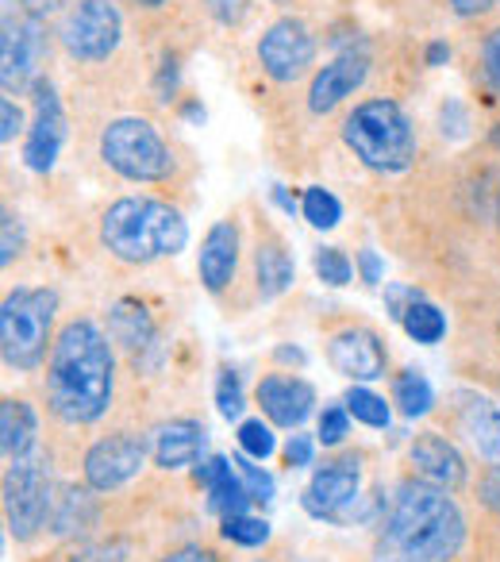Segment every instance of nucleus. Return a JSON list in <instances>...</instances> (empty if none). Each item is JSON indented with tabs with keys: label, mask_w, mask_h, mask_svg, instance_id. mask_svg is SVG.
Here are the masks:
<instances>
[{
	"label": "nucleus",
	"mask_w": 500,
	"mask_h": 562,
	"mask_svg": "<svg viewBox=\"0 0 500 562\" xmlns=\"http://www.w3.org/2000/svg\"><path fill=\"white\" fill-rule=\"evenodd\" d=\"M112 336L89 316H73L55 336L47 359V405L70 428L96 424L112 408L116 393V351Z\"/></svg>",
	"instance_id": "f257e3e1"
},
{
	"label": "nucleus",
	"mask_w": 500,
	"mask_h": 562,
	"mask_svg": "<svg viewBox=\"0 0 500 562\" xmlns=\"http://www.w3.org/2000/svg\"><path fill=\"white\" fill-rule=\"evenodd\" d=\"M466 543V516L451 490L405 477L374 539V562H451Z\"/></svg>",
	"instance_id": "f03ea898"
},
{
	"label": "nucleus",
	"mask_w": 500,
	"mask_h": 562,
	"mask_svg": "<svg viewBox=\"0 0 500 562\" xmlns=\"http://www.w3.org/2000/svg\"><path fill=\"white\" fill-rule=\"evenodd\" d=\"M189 224L170 201L158 196H120L101 212V247L116 262L150 266L158 258L181 255Z\"/></svg>",
	"instance_id": "7ed1b4c3"
},
{
	"label": "nucleus",
	"mask_w": 500,
	"mask_h": 562,
	"mask_svg": "<svg viewBox=\"0 0 500 562\" xmlns=\"http://www.w3.org/2000/svg\"><path fill=\"white\" fill-rule=\"evenodd\" d=\"M343 143L366 170L405 173L416 158V127L389 97H370L343 120Z\"/></svg>",
	"instance_id": "20e7f679"
},
{
	"label": "nucleus",
	"mask_w": 500,
	"mask_h": 562,
	"mask_svg": "<svg viewBox=\"0 0 500 562\" xmlns=\"http://www.w3.org/2000/svg\"><path fill=\"white\" fill-rule=\"evenodd\" d=\"M58 293L47 285H20L0 305V355L4 367L32 374L55 347Z\"/></svg>",
	"instance_id": "39448f33"
},
{
	"label": "nucleus",
	"mask_w": 500,
	"mask_h": 562,
	"mask_svg": "<svg viewBox=\"0 0 500 562\" xmlns=\"http://www.w3.org/2000/svg\"><path fill=\"white\" fill-rule=\"evenodd\" d=\"M101 158L127 181H166L173 173V155L158 127L143 116H120L101 132Z\"/></svg>",
	"instance_id": "423d86ee"
},
{
	"label": "nucleus",
	"mask_w": 500,
	"mask_h": 562,
	"mask_svg": "<svg viewBox=\"0 0 500 562\" xmlns=\"http://www.w3.org/2000/svg\"><path fill=\"white\" fill-rule=\"evenodd\" d=\"M55 513V482L43 454H27L4 470V520L16 543H32Z\"/></svg>",
	"instance_id": "0eeeda50"
},
{
	"label": "nucleus",
	"mask_w": 500,
	"mask_h": 562,
	"mask_svg": "<svg viewBox=\"0 0 500 562\" xmlns=\"http://www.w3.org/2000/svg\"><path fill=\"white\" fill-rule=\"evenodd\" d=\"M58 40L78 63H104L124 40V16L112 0H73L58 27Z\"/></svg>",
	"instance_id": "6e6552de"
},
{
	"label": "nucleus",
	"mask_w": 500,
	"mask_h": 562,
	"mask_svg": "<svg viewBox=\"0 0 500 562\" xmlns=\"http://www.w3.org/2000/svg\"><path fill=\"white\" fill-rule=\"evenodd\" d=\"M47 58V20L39 16H12L4 12V35H0V81L4 93H20L24 86H35L39 63Z\"/></svg>",
	"instance_id": "1a4fd4ad"
},
{
	"label": "nucleus",
	"mask_w": 500,
	"mask_h": 562,
	"mask_svg": "<svg viewBox=\"0 0 500 562\" xmlns=\"http://www.w3.org/2000/svg\"><path fill=\"white\" fill-rule=\"evenodd\" d=\"M150 443L139 431H112V436L96 439L86 451V485L96 493H116L124 490L132 477H139V470L147 467Z\"/></svg>",
	"instance_id": "9d476101"
},
{
	"label": "nucleus",
	"mask_w": 500,
	"mask_h": 562,
	"mask_svg": "<svg viewBox=\"0 0 500 562\" xmlns=\"http://www.w3.org/2000/svg\"><path fill=\"white\" fill-rule=\"evenodd\" d=\"M259 63L266 78L277 81V86H293V81L305 78L308 66L316 63V40L305 20L285 16L270 24L259 40Z\"/></svg>",
	"instance_id": "9b49d317"
},
{
	"label": "nucleus",
	"mask_w": 500,
	"mask_h": 562,
	"mask_svg": "<svg viewBox=\"0 0 500 562\" xmlns=\"http://www.w3.org/2000/svg\"><path fill=\"white\" fill-rule=\"evenodd\" d=\"M32 93H35V120L24 139V166L35 173H47L58 162V150L66 143V112L50 78H35Z\"/></svg>",
	"instance_id": "f8f14e48"
},
{
	"label": "nucleus",
	"mask_w": 500,
	"mask_h": 562,
	"mask_svg": "<svg viewBox=\"0 0 500 562\" xmlns=\"http://www.w3.org/2000/svg\"><path fill=\"white\" fill-rule=\"evenodd\" d=\"M328 362L351 382H377L389 370V351L374 328L346 324L328 336Z\"/></svg>",
	"instance_id": "ddd939ff"
},
{
	"label": "nucleus",
	"mask_w": 500,
	"mask_h": 562,
	"mask_svg": "<svg viewBox=\"0 0 500 562\" xmlns=\"http://www.w3.org/2000/svg\"><path fill=\"white\" fill-rule=\"evenodd\" d=\"M362 490V467L354 454H339L328 459L320 470L312 474L305 490V508L316 520H343V508L359 501Z\"/></svg>",
	"instance_id": "4468645a"
},
{
	"label": "nucleus",
	"mask_w": 500,
	"mask_h": 562,
	"mask_svg": "<svg viewBox=\"0 0 500 562\" xmlns=\"http://www.w3.org/2000/svg\"><path fill=\"white\" fill-rule=\"evenodd\" d=\"M451 401H454V424H458L469 451L500 474V405L474 390H458Z\"/></svg>",
	"instance_id": "2eb2a0df"
},
{
	"label": "nucleus",
	"mask_w": 500,
	"mask_h": 562,
	"mask_svg": "<svg viewBox=\"0 0 500 562\" xmlns=\"http://www.w3.org/2000/svg\"><path fill=\"white\" fill-rule=\"evenodd\" d=\"M254 401L277 428H300L316 413V390L312 382L297 374H266L254 385Z\"/></svg>",
	"instance_id": "dca6fc26"
},
{
	"label": "nucleus",
	"mask_w": 500,
	"mask_h": 562,
	"mask_svg": "<svg viewBox=\"0 0 500 562\" xmlns=\"http://www.w3.org/2000/svg\"><path fill=\"white\" fill-rule=\"evenodd\" d=\"M235 270H239V224L231 216L216 220L208 227V235L201 239V250H196V278L208 293H224L235 281Z\"/></svg>",
	"instance_id": "f3484780"
},
{
	"label": "nucleus",
	"mask_w": 500,
	"mask_h": 562,
	"mask_svg": "<svg viewBox=\"0 0 500 562\" xmlns=\"http://www.w3.org/2000/svg\"><path fill=\"white\" fill-rule=\"evenodd\" d=\"M408 462H412L416 477L431 485H443V490H462L466 485V459L458 454V447L451 439H443L439 431H420V436L408 443Z\"/></svg>",
	"instance_id": "a211bd4d"
},
{
	"label": "nucleus",
	"mask_w": 500,
	"mask_h": 562,
	"mask_svg": "<svg viewBox=\"0 0 500 562\" xmlns=\"http://www.w3.org/2000/svg\"><path fill=\"white\" fill-rule=\"evenodd\" d=\"M366 74H370V58L366 55H354V50H346V55L331 58L328 66H320V70H316L312 86H308V109H312L316 116L331 112L336 104H343L354 89H362Z\"/></svg>",
	"instance_id": "6ab92c4d"
},
{
	"label": "nucleus",
	"mask_w": 500,
	"mask_h": 562,
	"mask_svg": "<svg viewBox=\"0 0 500 562\" xmlns=\"http://www.w3.org/2000/svg\"><path fill=\"white\" fill-rule=\"evenodd\" d=\"M196 482L204 485V493H208V508L219 516V520L247 513V508L254 505L250 493H247V485H242L239 470H235V462L219 459V454H212V459H204L201 467H196Z\"/></svg>",
	"instance_id": "aec40b11"
},
{
	"label": "nucleus",
	"mask_w": 500,
	"mask_h": 562,
	"mask_svg": "<svg viewBox=\"0 0 500 562\" xmlns=\"http://www.w3.org/2000/svg\"><path fill=\"white\" fill-rule=\"evenodd\" d=\"M204 451V424L201 420H166L150 436V454L155 467L162 470H181L193 467Z\"/></svg>",
	"instance_id": "412c9836"
},
{
	"label": "nucleus",
	"mask_w": 500,
	"mask_h": 562,
	"mask_svg": "<svg viewBox=\"0 0 500 562\" xmlns=\"http://www.w3.org/2000/svg\"><path fill=\"white\" fill-rule=\"evenodd\" d=\"M293 273H297V266H293V255L285 250L282 235L266 227L259 235V247H254V285H259V297L262 301L282 297L293 285Z\"/></svg>",
	"instance_id": "4be33fe9"
},
{
	"label": "nucleus",
	"mask_w": 500,
	"mask_h": 562,
	"mask_svg": "<svg viewBox=\"0 0 500 562\" xmlns=\"http://www.w3.org/2000/svg\"><path fill=\"white\" fill-rule=\"evenodd\" d=\"M35 439H39L35 408L24 397L0 401V451H4V462H20L35 454Z\"/></svg>",
	"instance_id": "5701e85b"
},
{
	"label": "nucleus",
	"mask_w": 500,
	"mask_h": 562,
	"mask_svg": "<svg viewBox=\"0 0 500 562\" xmlns=\"http://www.w3.org/2000/svg\"><path fill=\"white\" fill-rule=\"evenodd\" d=\"M109 336L116 347H124L127 355L139 359L143 351H150L158 339L155 316L147 313V305H139L135 297H124L109 308Z\"/></svg>",
	"instance_id": "b1692460"
},
{
	"label": "nucleus",
	"mask_w": 500,
	"mask_h": 562,
	"mask_svg": "<svg viewBox=\"0 0 500 562\" xmlns=\"http://www.w3.org/2000/svg\"><path fill=\"white\" fill-rule=\"evenodd\" d=\"M96 490H63L55 497V513H50L47 528L55 536H78V531H89L96 520Z\"/></svg>",
	"instance_id": "393cba45"
},
{
	"label": "nucleus",
	"mask_w": 500,
	"mask_h": 562,
	"mask_svg": "<svg viewBox=\"0 0 500 562\" xmlns=\"http://www.w3.org/2000/svg\"><path fill=\"white\" fill-rule=\"evenodd\" d=\"M393 405H397L400 416H408V420L428 416L431 405H435L431 382L420 374V370H400V374L393 378Z\"/></svg>",
	"instance_id": "a878e982"
},
{
	"label": "nucleus",
	"mask_w": 500,
	"mask_h": 562,
	"mask_svg": "<svg viewBox=\"0 0 500 562\" xmlns=\"http://www.w3.org/2000/svg\"><path fill=\"white\" fill-rule=\"evenodd\" d=\"M400 328H405L416 344L431 347V344H439V339L446 336V316H443V308L431 305V301L420 293V297L405 308V316H400Z\"/></svg>",
	"instance_id": "bb28decb"
},
{
	"label": "nucleus",
	"mask_w": 500,
	"mask_h": 562,
	"mask_svg": "<svg viewBox=\"0 0 500 562\" xmlns=\"http://www.w3.org/2000/svg\"><path fill=\"white\" fill-rule=\"evenodd\" d=\"M300 216L312 227H320V232H331V227L343 220V204H339V196L331 193V189L308 186L305 196H300Z\"/></svg>",
	"instance_id": "cd10ccee"
},
{
	"label": "nucleus",
	"mask_w": 500,
	"mask_h": 562,
	"mask_svg": "<svg viewBox=\"0 0 500 562\" xmlns=\"http://www.w3.org/2000/svg\"><path fill=\"white\" fill-rule=\"evenodd\" d=\"M343 405H346V413L359 424H366V428H389V405H385V397H377L374 390H366V385L346 390Z\"/></svg>",
	"instance_id": "c85d7f7f"
},
{
	"label": "nucleus",
	"mask_w": 500,
	"mask_h": 562,
	"mask_svg": "<svg viewBox=\"0 0 500 562\" xmlns=\"http://www.w3.org/2000/svg\"><path fill=\"white\" fill-rule=\"evenodd\" d=\"M224 524V539H231V543L239 547H262L270 539V524L262 520V516H250V513H239V516H227Z\"/></svg>",
	"instance_id": "c756f323"
},
{
	"label": "nucleus",
	"mask_w": 500,
	"mask_h": 562,
	"mask_svg": "<svg viewBox=\"0 0 500 562\" xmlns=\"http://www.w3.org/2000/svg\"><path fill=\"white\" fill-rule=\"evenodd\" d=\"M235 470H239L242 485H247V493H250L254 505H270V501H274V477L259 467V459H250V454L239 451L235 454Z\"/></svg>",
	"instance_id": "7c9ffc66"
},
{
	"label": "nucleus",
	"mask_w": 500,
	"mask_h": 562,
	"mask_svg": "<svg viewBox=\"0 0 500 562\" xmlns=\"http://www.w3.org/2000/svg\"><path fill=\"white\" fill-rule=\"evenodd\" d=\"M239 451L250 454V459H270L277 451V439H274V428L266 420H242L239 424Z\"/></svg>",
	"instance_id": "2f4dec72"
},
{
	"label": "nucleus",
	"mask_w": 500,
	"mask_h": 562,
	"mask_svg": "<svg viewBox=\"0 0 500 562\" xmlns=\"http://www.w3.org/2000/svg\"><path fill=\"white\" fill-rule=\"evenodd\" d=\"M216 408H219L224 420H239L242 408H247V393H242L239 374L227 370V367L219 370V378H216Z\"/></svg>",
	"instance_id": "473e14b6"
},
{
	"label": "nucleus",
	"mask_w": 500,
	"mask_h": 562,
	"mask_svg": "<svg viewBox=\"0 0 500 562\" xmlns=\"http://www.w3.org/2000/svg\"><path fill=\"white\" fill-rule=\"evenodd\" d=\"M312 266H316V278H320L323 285H346V281L354 278L351 258H346L339 247H320L312 258Z\"/></svg>",
	"instance_id": "72a5a7b5"
},
{
	"label": "nucleus",
	"mask_w": 500,
	"mask_h": 562,
	"mask_svg": "<svg viewBox=\"0 0 500 562\" xmlns=\"http://www.w3.org/2000/svg\"><path fill=\"white\" fill-rule=\"evenodd\" d=\"M346 431H351V413H346V405H328L320 413V443L323 447H339L346 439Z\"/></svg>",
	"instance_id": "f704fd0d"
},
{
	"label": "nucleus",
	"mask_w": 500,
	"mask_h": 562,
	"mask_svg": "<svg viewBox=\"0 0 500 562\" xmlns=\"http://www.w3.org/2000/svg\"><path fill=\"white\" fill-rule=\"evenodd\" d=\"M24 250V224L12 209H4V224H0V262L12 266V258Z\"/></svg>",
	"instance_id": "c9c22d12"
},
{
	"label": "nucleus",
	"mask_w": 500,
	"mask_h": 562,
	"mask_svg": "<svg viewBox=\"0 0 500 562\" xmlns=\"http://www.w3.org/2000/svg\"><path fill=\"white\" fill-rule=\"evenodd\" d=\"M66 562H127V547L116 543V539H109V543H86Z\"/></svg>",
	"instance_id": "e433bc0d"
},
{
	"label": "nucleus",
	"mask_w": 500,
	"mask_h": 562,
	"mask_svg": "<svg viewBox=\"0 0 500 562\" xmlns=\"http://www.w3.org/2000/svg\"><path fill=\"white\" fill-rule=\"evenodd\" d=\"M481 70H485V81L492 86V93L500 97V27H492L481 40Z\"/></svg>",
	"instance_id": "4c0bfd02"
},
{
	"label": "nucleus",
	"mask_w": 500,
	"mask_h": 562,
	"mask_svg": "<svg viewBox=\"0 0 500 562\" xmlns=\"http://www.w3.org/2000/svg\"><path fill=\"white\" fill-rule=\"evenodd\" d=\"M20 132H24V109L12 97H4L0 101V143H12Z\"/></svg>",
	"instance_id": "58836bf2"
},
{
	"label": "nucleus",
	"mask_w": 500,
	"mask_h": 562,
	"mask_svg": "<svg viewBox=\"0 0 500 562\" xmlns=\"http://www.w3.org/2000/svg\"><path fill=\"white\" fill-rule=\"evenodd\" d=\"M312 439L308 436H289V443H285V462H289L293 470L300 467H312Z\"/></svg>",
	"instance_id": "ea45409f"
},
{
	"label": "nucleus",
	"mask_w": 500,
	"mask_h": 562,
	"mask_svg": "<svg viewBox=\"0 0 500 562\" xmlns=\"http://www.w3.org/2000/svg\"><path fill=\"white\" fill-rule=\"evenodd\" d=\"M416 297H420V290H412V285H389V290H385V301H389L393 321H400V316H405V308L412 305Z\"/></svg>",
	"instance_id": "a19ab883"
},
{
	"label": "nucleus",
	"mask_w": 500,
	"mask_h": 562,
	"mask_svg": "<svg viewBox=\"0 0 500 562\" xmlns=\"http://www.w3.org/2000/svg\"><path fill=\"white\" fill-rule=\"evenodd\" d=\"M173 93H178V58H166L162 70H158V97L173 101Z\"/></svg>",
	"instance_id": "79ce46f5"
},
{
	"label": "nucleus",
	"mask_w": 500,
	"mask_h": 562,
	"mask_svg": "<svg viewBox=\"0 0 500 562\" xmlns=\"http://www.w3.org/2000/svg\"><path fill=\"white\" fill-rule=\"evenodd\" d=\"M162 562H219V559L208 551V547H201V543H189V547H178V551H170Z\"/></svg>",
	"instance_id": "37998d69"
},
{
	"label": "nucleus",
	"mask_w": 500,
	"mask_h": 562,
	"mask_svg": "<svg viewBox=\"0 0 500 562\" xmlns=\"http://www.w3.org/2000/svg\"><path fill=\"white\" fill-rule=\"evenodd\" d=\"M454 16L469 20V16H485L489 9H497V0H446Z\"/></svg>",
	"instance_id": "c03bdc74"
},
{
	"label": "nucleus",
	"mask_w": 500,
	"mask_h": 562,
	"mask_svg": "<svg viewBox=\"0 0 500 562\" xmlns=\"http://www.w3.org/2000/svg\"><path fill=\"white\" fill-rule=\"evenodd\" d=\"M208 12L219 20V24H239L242 0H208Z\"/></svg>",
	"instance_id": "a18cd8bd"
},
{
	"label": "nucleus",
	"mask_w": 500,
	"mask_h": 562,
	"mask_svg": "<svg viewBox=\"0 0 500 562\" xmlns=\"http://www.w3.org/2000/svg\"><path fill=\"white\" fill-rule=\"evenodd\" d=\"M359 270H362V281L366 285H377L382 281V258H377V250H359Z\"/></svg>",
	"instance_id": "49530a36"
},
{
	"label": "nucleus",
	"mask_w": 500,
	"mask_h": 562,
	"mask_svg": "<svg viewBox=\"0 0 500 562\" xmlns=\"http://www.w3.org/2000/svg\"><path fill=\"white\" fill-rule=\"evenodd\" d=\"M16 4H20V12H27V16L47 20V16H55V12L63 9L66 0H16Z\"/></svg>",
	"instance_id": "de8ad7c7"
},
{
	"label": "nucleus",
	"mask_w": 500,
	"mask_h": 562,
	"mask_svg": "<svg viewBox=\"0 0 500 562\" xmlns=\"http://www.w3.org/2000/svg\"><path fill=\"white\" fill-rule=\"evenodd\" d=\"M481 501L500 516V474H497V470H492V474L481 482Z\"/></svg>",
	"instance_id": "09e8293b"
},
{
	"label": "nucleus",
	"mask_w": 500,
	"mask_h": 562,
	"mask_svg": "<svg viewBox=\"0 0 500 562\" xmlns=\"http://www.w3.org/2000/svg\"><path fill=\"white\" fill-rule=\"evenodd\" d=\"M446 58H451V47H446V43H431V47H428V66H443Z\"/></svg>",
	"instance_id": "8fccbe9b"
},
{
	"label": "nucleus",
	"mask_w": 500,
	"mask_h": 562,
	"mask_svg": "<svg viewBox=\"0 0 500 562\" xmlns=\"http://www.w3.org/2000/svg\"><path fill=\"white\" fill-rule=\"evenodd\" d=\"M274 196H277V204H282V209H285V212H293V196H289V193H285V189H282V186H277V189H274Z\"/></svg>",
	"instance_id": "3c124183"
},
{
	"label": "nucleus",
	"mask_w": 500,
	"mask_h": 562,
	"mask_svg": "<svg viewBox=\"0 0 500 562\" xmlns=\"http://www.w3.org/2000/svg\"><path fill=\"white\" fill-rule=\"evenodd\" d=\"M492 147H497V150H500V124H497V127H492Z\"/></svg>",
	"instance_id": "603ef678"
},
{
	"label": "nucleus",
	"mask_w": 500,
	"mask_h": 562,
	"mask_svg": "<svg viewBox=\"0 0 500 562\" xmlns=\"http://www.w3.org/2000/svg\"><path fill=\"white\" fill-rule=\"evenodd\" d=\"M139 4H147V9H158V4H162V0H139Z\"/></svg>",
	"instance_id": "864d4df0"
},
{
	"label": "nucleus",
	"mask_w": 500,
	"mask_h": 562,
	"mask_svg": "<svg viewBox=\"0 0 500 562\" xmlns=\"http://www.w3.org/2000/svg\"><path fill=\"white\" fill-rule=\"evenodd\" d=\"M497 336H500V321H497Z\"/></svg>",
	"instance_id": "5fc2aeb1"
},
{
	"label": "nucleus",
	"mask_w": 500,
	"mask_h": 562,
	"mask_svg": "<svg viewBox=\"0 0 500 562\" xmlns=\"http://www.w3.org/2000/svg\"><path fill=\"white\" fill-rule=\"evenodd\" d=\"M262 562H270V559H262Z\"/></svg>",
	"instance_id": "6e6d98bb"
}]
</instances>
